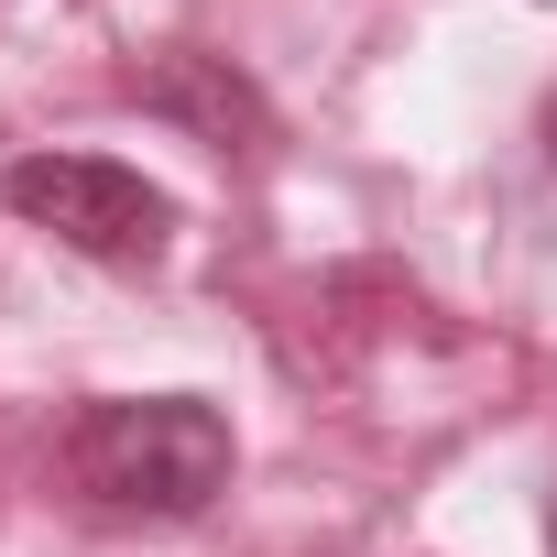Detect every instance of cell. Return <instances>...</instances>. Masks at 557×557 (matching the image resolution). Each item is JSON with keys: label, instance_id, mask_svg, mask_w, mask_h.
<instances>
[{"label": "cell", "instance_id": "cell-1", "mask_svg": "<svg viewBox=\"0 0 557 557\" xmlns=\"http://www.w3.org/2000/svg\"><path fill=\"white\" fill-rule=\"evenodd\" d=\"M66 470H77L88 503L175 524V513H208L230 492V416L197 405V394H110V405L77 416Z\"/></svg>", "mask_w": 557, "mask_h": 557}, {"label": "cell", "instance_id": "cell-2", "mask_svg": "<svg viewBox=\"0 0 557 557\" xmlns=\"http://www.w3.org/2000/svg\"><path fill=\"white\" fill-rule=\"evenodd\" d=\"M0 197H12L34 230H55L66 251H88V262H153L164 251V230H175V197L153 186V175H132V164H110V153H23L12 175H0Z\"/></svg>", "mask_w": 557, "mask_h": 557}, {"label": "cell", "instance_id": "cell-3", "mask_svg": "<svg viewBox=\"0 0 557 557\" xmlns=\"http://www.w3.org/2000/svg\"><path fill=\"white\" fill-rule=\"evenodd\" d=\"M132 99L164 110V121H186V132L219 143V153L262 132V99L230 77V55H153V66H132Z\"/></svg>", "mask_w": 557, "mask_h": 557}, {"label": "cell", "instance_id": "cell-4", "mask_svg": "<svg viewBox=\"0 0 557 557\" xmlns=\"http://www.w3.org/2000/svg\"><path fill=\"white\" fill-rule=\"evenodd\" d=\"M546 164H557V99H546Z\"/></svg>", "mask_w": 557, "mask_h": 557}, {"label": "cell", "instance_id": "cell-5", "mask_svg": "<svg viewBox=\"0 0 557 557\" xmlns=\"http://www.w3.org/2000/svg\"><path fill=\"white\" fill-rule=\"evenodd\" d=\"M546 546H557V503H546Z\"/></svg>", "mask_w": 557, "mask_h": 557}]
</instances>
